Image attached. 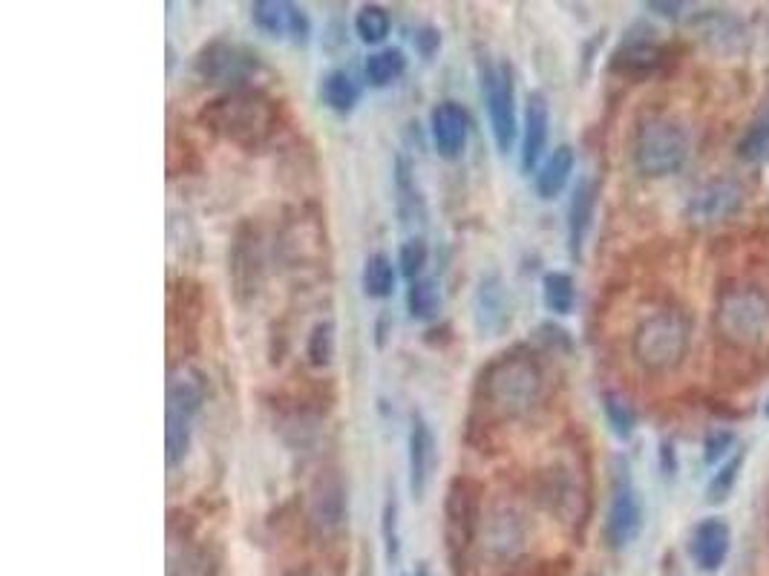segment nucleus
I'll list each match as a JSON object with an SVG mask.
<instances>
[{
	"mask_svg": "<svg viewBox=\"0 0 769 576\" xmlns=\"http://www.w3.org/2000/svg\"><path fill=\"white\" fill-rule=\"evenodd\" d=\"M542 389H545V375L530 351H502L481 369L479 407L493 421H513V418L528 415L537 407Z\"/></svg>",
	"mask_w": 769,
	"mask_h": 576,
	"instance_id": "f257e3e1",
	"label": "nucleus"
},
{
	"mask_svg": "<svg viewBox=\"0 0 769 576\" xmlns=\"http://www.w3.org/2000/svg\"><path fill=\"white\" fill-rule=\"evenodd\" d=\"M202 121L228 142L260 148L277 133L280 107L260 90H228L202 110Z\"/></svg>",
	"mask_w": 769,
	"mask_h": 576,
	"instance_id": "f03ea898",
	"label": "nucleus"
},
{
	"mask_svg": "<svg viewBox=\"0 0 769 576\" xmlns=\"http://www.w3.org/2000/svg\"><path fill=\"white\" fill-rule=\"evenodd\" d=\"M715 332L729 349L755 351L769 341V292L761 283L738 280L718 294Z\"/></svg>",
	"mask_w": 769,
	"mask_h": 576,
	"instance_id": "7ed1b4c3",
	"label": "nucleus"
},
{
	"mask_svg": "<svg viewBox=\"0 0 769 576\" xmlns=\"http://www.w3.org/2000/svg\"><path fill=\"white\" fill-rule=\"evenodd\" d=\"M692 349V320L680 309L645 315L631 334V355L648 375H666L686 360Z\"/></svg>",
	"mask_w": 769,
	"mask_h": 576,
	"instance_id": "20e7f679",
	"label": "nucleus"
},
{
	"mask_svg": "<svg viewBox=\"0 0 769 576\" xmlns=\"http://www.w3.org/2000/svg\"><path fill=\"white\" fill-rule=\"evenodd\" d=\"M207 395V381L193 363H174L167 369V404H165V459L174 470L182 464L191 450L193 418L202 410Z\"/></svg>",
	"mask_w": 769,
	"mask_h": 576,
	"instance_id": "39448f33",
	"label": "nucleus"
},
{
	"mask_svg": "<svg viewBox=\"0 0 769 576\" xmlns=\"http://www.w3.org/2000/svg\"><path fill=\"white\" fill-rule=\"evenodd\" d=\"M689 142L686 127L669 116H652L640 121L634 133V165L648 179H663V176L680 174L689 162Z\"/></svg>",
	"mask_w": 769,
	"mask_h": 576,
	"instance_id": "423d86ee",
	"label": "nucleus"
},
{
	"mask_svg": "<svg viewBox=\"0 0 769 576\" xmlns=\"http://www.w3.org/2000/svg\"><path fill=\"white\" fill-rule=\"evenodd\" d=\"M643 530V501L631 482V470L622 459H614L612 470V499L605 510V542L612 551H626L638 542Z\"/></svg>",
	"mask_w": 769,
	"mask_h": 576,
	"instance_id": "0eeeda50",
	"label": "nucleus"
},
{
	"mask_svg": "<svg viewBox=\"0 0 769 576\" xmlns=\"http://www.w3.org/2000/svg\"><path fill=\"white\" fill-rule=\"evenodd\" d=\"M481 499H484V487L476 478L458 476L450 482L447 499H444V536H447V551L455 562L462 560L479 536L481 519H484Z\"/></svg>",
	"mask_w": 769,
	"mask_h": 576,
	"instance_id": "6e6552de",
	"label": "nucleus"
},
{
	"mask_svg": "<svg viewBox=\"0 0 769 576\" xmlns=\"http://www.w3.org/2000/svg\"><path fill=\"white\" fill-rule=\"evenodd\" d=\"M481 92L488 104L490 133L499 153H510L519 136V113H516V81L507 64H481Z\"/></svg>",
	"mask_w": 769,
	"mask_h": 576,
	"instance_id": "1a4fd4ad",
	"label": "nucleus"
},
{
	"mask_svg": "<svg viewBox=\"0 0 769 576\" xmlns=\"http://www.w3.org/2000/svg\"><path fill=\"white\" fill-rule=\"evenodd\" d=\"M193 67L207 84H223L228 90H249V81L260 67V61L254 52L242 50L237 43L214 41L202 47Z\"/></svg>",
	"mask_w": 769,
	"mask_h": 576,
	"instance_id": "9d476101",
	"label": "nucleus"
},
{
	"mask_svg": "<svg viewBox=\"0 0 769 576\" xmlns=\"http://www.w3.org/2000/svg\"><path fill=\"white\" fill-rule=\"evenodd\" d=\"M308 527L320 539L338 536L349 522V494L338 470H326L308 487Z\"/></svg>",
	"mask_w": 769,
	"mask_h": 576,
	"instance_id": "9b49d317",
	"label": "nucleus"
},
{
	"mask_svg": "<svg viewBox=\"0 0 769 576\" xmlns=\"http://www.w3.org/2000/svg\"><path fill=\"white\" fill-rule=\"evenodd\" d=\"M228 274H231L234 292L242 303L256 297L260 283H263V248H260V234L251 222H242L237 228L228 254Z\"/></svg>",
	"mask_w": 769,
	"mask_h": 576,
	"instance_id": "f8f14e48",
	"label": "nucleus"
},
{
	"mask_svg": "<svg viewBox=\"0 0 769 576\" xmlns=\"http://www.w3.org/2000/svg\"><path fill=\"white\" fill-rule=\"evenodd\" d=\"M513 300L505 280L499 274L481 277L472 294V323L481 337H499L510 329Z\"/></svg>",
	"mask_w": 769,
	"mask_h": 576,
	"instance_id": "ddd939ff",
	"label": "nucleus"
},
{
	"mask_svg": "<svg viewBox=\"0 0 769 576\" xmlns=\"http://www.w3.org/2000/svg\"><path fill=\"white\" fill-rule=\"evenodd\" d=\"M436 461H439V444H436L430 421L421 412H415L409 421V435H406V464H409V494L418 501L430 490Z\"/></svg>",
	"mask_w": 769,
	"mask_h": 576,
	"instance_id": "4468645a",
	"label": "nucleus"
},
{
	"mask_svg": "<svg viewBox=\"0 0 769 576\" xmlns=\"http://www.w3.org/2000/svg\"><path fill=\"white\" fill-rule=\"evenodd\" d=\"M251 21L272 38H291L294 43H306L312 35V17L306 9L289 0H256L251 3Z\"/></svg>",
	"mask_w": 769,
	"mask_h": 576,
	"instance_id": "2eb2a0df",
	"label": "nucleus"
},
{
	"mask_svg": "<svg viewBox=\"0 0 769 576\" xmlns=\"http://www.w3.org/2000/svg\"><path fill=\"white\" fill-rule=\"evenodd\" d=\"M551 136V104L542 90L528 92L521 113V170L533 174L542 165Z\"/></svg>",
	"mask_w": 769,
	"mask_h": 576,
	"instance_id": "dca6fc26",
	"label": "nucleus"
},
{
	"mask_svg": "<svg viewBox=\"0 0 769 576\" xmlns=\"http://www.w3.org/2000/svg\"><path fill=\"white\" fill-rule=\"evenodd\" d=\"M481 530H484V551L490 560L510 562L525 545V522L521 513L510 504H496L490 510L488 519H481Z\"/></svg>",
	"mask_w": 769,
	"mask_h": 576,
	"instance_id": "f3484780",
	"label": "nucleus"
},
{
	"mask_svg": "<svg viewBox=\"0 0 769 576\" xmlns=\"http://www.w3.org/2000/svg\"><path fill=\"white\" fill-rule=\"evenodd\" d=\"M430 133L436 151L444 159H458L467 144V133H470V118L467 110L455 101H441L439 107H432L430 113Z\"/></svg>",
	"mask_w": 769,
	"mask_h": 576,
	"instance_id": "a211bd4d",
	"label": "nucleus"
},
{
	"mask_svg": "<svg viewBox=\"0 0 769 576\" xmlns=\"http://www.w3.org/2000/svg\"><path fill=\"white\" fill-rule=\"evenodd\" d=\"M729 548H732V530H729V525L720 516L704 519V522L692 530L689 553H692L697 568L706 571V574H715V571L723 568Z\"/></svg>",
	"mask_w": 769,
	"mask_h": 576,
	"instance_id": "6ab92c4d",
	"label": "nucleus"
},
{
	"mask_svg": "<svg viewBox=\"0 0 769 576\" xmlns=\"http://www.w3.org/2000/svg\"><path fill=\"white\" fill-rule=\"evenodd\" d=\"M744 202V191L738 188L735 182L729 179H720V182H711L706 188L692 196L689 202V219L692 222H701V226H709V222H720V219L732 217Z\"/></svg>",
	"mask_w": 769,
	"mask_h": 576,
	"instance_id": "aec40b11",
	"label": "nucleus"
},
{
	"mask_svg": "<svg viewBox=\"0 0 769 576\" xmlns=\"http://www.w3.org/2000/svg\"><path fill=\"white\" fill-rule=\"evenodd\" d=\"M666 59V50L648 35H629L626 41L614 50L612 73L626 78H645L660 67Z\"/></svg>",
	"mask_w": 769,
	"mask_h": 576,
	"instance_id": "412c9836",
	"label": "nucleus"
},
{
	"mask_svg": "<svg viewBox=\"0 0 769 576\" xmlns=\"http://www.w3.org/2000/svg\"><path fill=\"white\" fill-rule=\"evenodd\" d=\"M596 196H600V184L594 179H582L573 188L571 205H568V248H571L573 259L582 257V245H585L588 231L594 226Z\"/></svg>",
	"mask_w": 769,
	"mask_h": 576,
	"instance_id": "4be33fe9",
	"label": "nucleus"
},
{
	"mask_svg": "<svg viewBox=\"0 0 769 576\" xmlns=\"http://www.w3.org/2000/svg\"><path fill=\"white\" fill-rule=\"evenodd\" d=\"M573 167H577V151L571 144H559V148L547 153L545 162L537 170L539 200H556L571 182Z\"/></svg>",
	"mask_w": 769,
	"mask_h": 576,
	"instance_id": "5701e85b",
	"label": "nucleus"
},
{
	"mask_svg": "<svg viewBox=\"0 0 769 576\" xmlns=\"http://www.w3.org/2000/svg\"><path fill=\"white\" fill-rule=\"evenodd\" d=\"M398 271L392 266V259L387 254H369L364 263V274H361V285H364L366 297L373 300H387L389 294L395 292Z\"/></svg>",
	"mask_w": 769,
	"mask_h": 576,
	"instance_id": "b1692460",
	"label": "nucleus"
},
{
	"mask_svg": "<svg viewBox=\"0 0 769 576\" xmlns=\"http://www.w3.org/2000/svg\"><path fill=\"white\" fill-rule=\"evenodd\" d=\"M320 92L326 107H331L335 113H352V110L357 107V101H361V87H357V81L349 76L346 69H331V73H326V78H323L320 84Z\"/></svg>",
	"mask_w": 769,
	"mask_h": 576,
	"instance_id": "393cba45",
	"label": "nucleus"
},
{
	"mask_svg": "<svg viewBox=\"0 0 769 576\" xmlns=\"http://www.w3.org/2000/svg\"><path fill=\"white\" fill-rule=\"evenodd\" d=\"M404 69H406L404 50H398V47H387V50L373 52V55L366 59L364 76H366V81H369V87H378V90H383V87L395 84L398 78L404 76Z\"/></svg>",
	"mask_w": 769,
	"mask_h": 576,
	"instance_id": "a878e982",
	"label": "nucleus"
},
{
	"mask_svg": "<svg viewBox=\"0 0 769 576\" xmlns=\"http://www.w3.org/2000/svg\"><path fill=\"white\" fill-rule=\"evenodd\" d=\"M542 300H545V309L565 318L571 315L573 306H577V283L568 271H547L542 277Z\"/></svg>",
	"mask_w": 769,
	"mask_h": 576,
	"instance_id": "bb28decb",
	"label": "nucleus"
},
{
	"mask_svg": "<svg viewBox=\"0 0 769 576\" xmlns=\"http://www.w3.org/2000/svg\"><path fill=\"white\" fill-rule=\"evenodd\" d=\"M738 156L749 165H769V110L746 127V133L738 142Z\"/></svg>",
	"mask_w": 769,
	"mask_h": 576,
	"instance_id": "cd10ccee",
	"label": "nucleus"
},
{
	"mask_svg": "<svg viewBox=\"0 0 769 576\" xmlns=\"http://www.w3.org/2000/svg\"><path fill=\"white\" fill-rule=\"evenodd\" d=\"M603 412L608 426H612V433L617 435L620 441H629L631 435H634V430H638V412H634L629 398L620 393H605Z\"/></svg>",
	"mask_w": 769,
	"mask_h": 576,
	"instance_id": "c85d7f7f",
	"label": "nucleus"
},
{
	"mask_svg": "<svg viewBox=\"0 0 769 576\" xmlns=\"http://www.w3.org/2000/svg\"><path fill=\"white\" fill-rule=\"evenodd\" d=\"M439 306H441V294L436 280H430V277H418V280L409 283V289H406V309H409V315H413L415 320L436 318Z\"/></svg>",
	"mask_w": 769,
	"mask_h": 576,
	"instance_id": "c756f323",
	"label": "nucleus"
},
{
	"mask_svg": "<svg viewBox=\"0 0 769 576\" xmlns=\"http://www.w3.org/2000/svg\"><path fill=\"white\" fill-rule=\"evenodd\" d=\"M389 29H392V17L381 3H366L355 15V33L364 43H383Z\"/></svg>",
	"mask_w": 769,
	"mask_h": 576,
	"instance_id": "7c9ffc66",
	"label": "nucleus"
},
{
	"mask_svg": "<svg viewBox=\"0 0 769 576\" xmlns=\"http://www.w3.org/2000/svg\"><path fill=\"white\" fill-rule=\"evenodd\" d=\"M744 461H746V452H735V456L723 461V464L718 468V473L709 478L706 499H709L711 504H720V501L729 499V494H732V487H735L738 482V473H741V468H744Z\"/></svg>",
	"mask_w": 769,
	"mask_h": 576,
	"instance_id": "2f4dec72",
	"label": "nucleus"
},
{
	"mask_svg": "<svg viewBox=\"0 0 769 576\" xmlns=\"http://www.w3.org/2000/svg\"><path fill=\"white\" fill-rule=\"evenodd\" d=\"M306 355L312 367L317 369L329 367L331 358H335V323H331V320H320V323H315V329H312V334H308Z\"/></svg>",
	"mask_w": 769,
	"mask_h": 576,
	"instance_id": "473e14b6",
	"label": "nucleus"
},
{
	"mask_svg": "<svg viewBox=\"0 0 769 576\" xmlns=\"http://www.w3.org/2000/svg\"><path fill=\"white\" fill-rule=\"evenodd\" d=\"M427 259H430V248H427L421 236L406 240V243L401 245V251H398V268H401V274H404L409 283L421 277V271L427 268Z\"/></svg>",
	"mask_w": 769,
	"mask_h": 576,
	"instance_id": "72a5a7b5",
	"label": "nucleus"
},
{
	"mask_svg": "<svg viewBox=\"0 0 769 576\" xmlns=\"http://www.w3.org/2000/svg\"><path fill=\"white\" fill-rule=\"evenodd\" d=\"M732 447H735V433H732V430H727V426L711 430L704 438V461L709 468H720V464L727 461Z\"/></svg>",
	"mask_w": 769,
	"mask_h": 576,
	"instance_id": "f704fd0d",
	"label": "nucleus"
},
{
	"mask_svg": "<svg viewBox=\"0 0 769 576\" xmlns=\"http://www.w3.org/2000/svg\"><path fill=\"white\" fill-rule=\"evenodd\" d=\"M381 530H383V545H387V560L395 562L398 553H401V539H398V501H395V496H389L387 504H383Z\"/></svg>",
	"mask_w": 769,
	"mask_h": 576,
	"instance_id": "c9c22d12",
	"label": "nucleus"
},
{
	"mask_svg": "<svg viewBox=\"0 0 769 576\" xmlns=\"http://www.w3.org/2000/svg\"><path fill=\"white\" fill-rule=\"evenodd\" d=\"M645 9H648V12H657V15H663V17H678V15H680V9H683V3H666V0H648V3H645Z\"/></svg>",
	"mask_w": 769,
	"mask_h": 576,
	"instance_id": "e433bc0d",
	"label": "nucleus"
},
{
	"mask_svg": "<svg viewBox=\"0 0 769 576\" xmlns=\"http://www.w3.org/2000/svg\"><path fill=\"white\" fill-rule=\"evenodd\" d=\"M418 41H421V52H424V55H430V52L436 50V47H439V43H441V35L436 33L432 26H427V29H424V33L418 35Z\"/></svg>",
	"mask_w": 769,
	"mask_h": 576,
	"instance_id": "4c0bfd02",
	"label": "nucleus"
},
{
	"mask_svg": "<svg viewBox=\"0 0 769 576\" xmlns=\"http://www.w3.org/2000/svg\"><path fill=\"white\" fill-rule=\"evenodd\" d=\"M663 470H666L669 476L671 473H678V456L671 452L669 444H663Z\"/></svg>",
	"mask_w": 769,
	"mask_h": 576,
	"instance_id": "58836bf2",
	"label": "nucleus"
},
{
	"mask_svg": "<svg viewBox=\"0 0 769 576\" xmlns=\"http://www.w3.org/2000/svg\"><path fill=\"white\" fill-rule=\"evenodd\" d=\"M415 576H430V568H427V565L421 562V565H418V571H415Z\"/></svg>",
	"mask_w": 769,
	"mask_h": 576,
	"instance_id": "ea45409f",
	"label": "nucleus"
},
{
	"mask_svg": "<svg viewBox=\"0 0 769 576\" xmlns=\"http://www.w3.org/2000/svg\"><path fill=\"white\" fill-rule=\"evenodd\" d=\"M282 576H317V574H308V571H291V574H282Z\"/></svg>",
	"mask_w": 769,
	"mask_h": 576,
	"instance_id": "a19ab883",
	"label": "nucleus"
},
{
	"mask_svg": "<svg viewBox=\"0 0 769 576\" xmlns=\"http://www.w3.org/2000/svg\"><path fill=\"white\" fill-rule=\"evenodd\" d=\"M764 415H767V421H769V398H767V404H764Z\"/></svg>",
	"mask_w": 769,
	"mask_h": 576,
	"instance_id": "79ce46f5",
	"label": "nucleus"
}]
</instances>
